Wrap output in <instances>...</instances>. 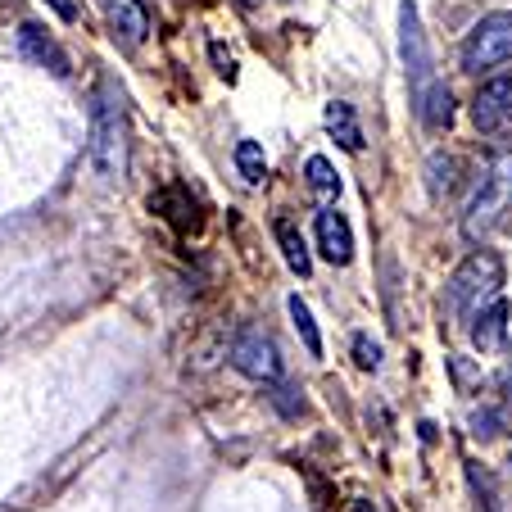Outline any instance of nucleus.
I'll return each mask as SVG.
<instances>
[{
  "label": "nucleus",
  "mask_w": 512,
  "mask_h": 512,
  "mask_svg": "<svg viewBox=\"0 0 512 512\" xmlns=\"http://www.w3.org/2000/svg\"><path fill=\"white\" fill-rule=\"evenodd\" d=\"M91 164L100 177H123L127 168V109L114 78H100L91 91Z\"/></svg>",
  "instance_id": "f257e3e1"
},
{
  "label": "nucleus",
  "mask_w": 512,
  "mask_h": 512,
  "mask_svg": "<svg viewBox=\"0 0 512 512\" xmlns=\"http://www.w3.org/2000/svg\"><path fill=\"white\" fill-rule=\"evenodd\" d=\"M503 286V259L494 250H476L458 263V272L449 277V313L454 318H472L476 309L499 295Z\"/></svg>",
  "instance_id": "f03ea898"
},
{
  "label": "nucleus",
  "mask_w": 512,
  "mask_h": 512,
  "mask_svg": "<svg viewBox=\"0 0 512 512\" xmlns=\"http://www.w3.org/2000/svg\"><path fill=\"white\" fill-rule=\"evenodd\" d=\"M512 209V159H499L490 173L481 177L476 195L467 200V213H463V236L467 241H481L490 236L494 227L503 223V213Z\"/></svg>",
  "instance_id": "7ed1b4c3"
},
{
  "label": "nucleus",
  "mask_w": 512,
  "mask_h": 512,
  "mask_svg": "<svg viewBox=\"0 0 512 512\" xmlns=\"http://www.w3.org/2000/svg\"><path fill=\"white\" fill-rule=\"evenodd\" d=\"M512 64V14H490L481 19L463 41V68L467 73H485V68Z\"/></svg>",
  "instance_id": "20e7f679"
},
{
  "label": "nucleus",
  "mask_w": 512,
  "mask_h": 512,
  "mask_svg": "<svg viewBox=\"0 0 512 512\" xmlns=\"http://www.w3.org/2000/svg\"><path fill=\"white\" fill-rule=\"evenodd\" d=\"M399 55H404L408 87H413V100H417L435 78H431V50H426V32H422V19H417L413 0L399 5Z\"/></svg>",
  "instance_id": "39448f33"
},
{
  "label": "nucleus",
  "mask_w": 512,
  "mask_h": 512,
  "mask_svg": "<svg viewBox=\"0 0 512 512\" xmlns=\"http://www.w3.org/2000/svg\"><path fill=\"white\" fill-rule=\"evenodd\" d=\"M232 368L245 372V377H254V381H277L281 377V354H277V345H272L268 331L245 327L241 336L232 340Z\"/></svg>",
  "instance_id": "423d86ee"
},
{
  "label": "nucleus",
  "mask_w": 512,
  "mask_h": 512,
  "mask_svg": "<svg viewBox=\"0 0 512 512\" xmlns=\"http://www.w3.org/2000/svg\"><path fill=\"white\" fill-rule=\"evenodd\" d=\"M472 123L476 132H503L512 123V73L485 82L472 100Z\"/></svg>",
  "instance_id": "0eeeda50"
},
{
  "label": "nucleus",
  "mask_w": 512,
  "mask_h": 512,
  "mask_svg": "<svg viewBox=\"0 0 512 512\" xmlns=\"http://www.w3.org/2000/svg\"><path fill=\"white\" fill-rule=\"evenodd\" d=\"M313 232H318V250L327 254L331 263H340V268H345V263L354 259V227H349L345 213L322 209L318 223H313Z\"/></svg>",
  "instance_id": "6e6552de"
},
{
  "label": "nucleus",
  "mask_w": 512,
  "mask_h": 512,
  "mask_svg": "<svg viewBox=\"0 0 512 512\" xmlns=\"http://www.w3.org/2000/svg\"><path fill=\"white\" fill-rule=\"evenodd\" d=\"M105 19H109L114 41H123V46H141L145 32H150V10H145L141 0H109Z\"/></svg>",
  "instance_id": "1a4fd4ad"
},
{
  "label": "nucleus",
  "mask_w": 512,
  "mask_h": 512,
  "mask_svg": "<svg viewBox=\"0 0 512 512\" xmlns=\"http://www.w3.org/2000/svg\"><path fill=\"white\" fill-rule=\"evenodd\" d=\"M472 345L481 349H499L503 345V336H508V300H503V295H494L490 304H485V309H476L472 318Z\"/></svg>",
  "instance_id": "9d476101"
},
{
  "label": "nucleus",
  "mask_w": 512,
  "mask_h": 512,
  "mask_svg": "<svg viewBox=\"0 0 512 512\" xmlns=\"http://www.w3.org/2000/svg\"><path fill=\"white\" fill-rule=\"evenodd\" d=\"M19 50L32 59V64L50 68L55 78H68V55L46 37V28H37V23H23V28H19Z\"/></svg>",
  "instance_id": "9b49d317"
},
{
  "label": "nucleus",
  "mask_w": 512,
  "mask_h": 512,
  "mask_svg": "<svg viewBox=\"0 0 512 512\" xmlns=\"http://www.w3.org/2000/svg\"><path fill=\"white\" fill-rule=\"evenodd\" d=\"M413 105H417V118H422L426 132H449V123H454V96H449L445 82H431Z\"/></svg>",
  "instance_id": "f8f14e48"
},
{
  "label": "nucleus",
  "mask_w": 512,
  "mask_h": 512,
  "mask_svg": "<svg viewBox=\"0 0 512 512\" xmlns=\"http://www.w3.org/2000/svg\"><path fill=\"white\" fill-rule=\"evenodd\" d=\"M327 132L336 136L340 150H349V155H358V150H363V127H358L354 105H349V100H331V105H327Z\"/></svg>",
  "instance_id": "ddd939ff"
},
{
  "label": "nucleus",
  "mask_w": 512,
  "mask_h": 512,
  "mask_svg": "<svg viewBox=\"0 0 512 512\" xmlns=\"http://www.w3.org/2000/svg\"><path fill=\"white\" fill-rule=\"evenodd\" d=\"M272 232H277V245H281V254H286L290 272H295V277H309V272H313V254H309V245H304L300 227L290 223V218H277V223H272Z\"/></svg>",
  "instance_id": "4468645a"
},
{
  "label": "nucleus",
  "mask_w": 512,
  "mask_h": 512,
  "mask_svg": "<svg viewBox=\"0 0 512 512\" xmlns=\"http://www.w3.org/2000/svg\"><path fill=\"white\" fill-rule=\"evenodd\" d=\"M150 209H159V213L168 218V223L182 227V232H186V227L200 223V218H195V200L186 195V186H168V191H159L155 200H150Z\"/></svg>",
  "instance_id": "2eb2a0df"
},
{
  "label": "nucleus",
  "mask_w": 512,
  "mask_h": 512,
  "mask_svg": "<svg viewBox=\"0 0 512 512\" xmlns=\"http://www.w3.org/2000/svg\"><path fill=\"white\" fill-rule=\"evenodd\" d=\"M286 309H290V322H295V331H300L304 349H309V354L318 358V354H322V336H318V322H313L309 304H304L300 295H290V300H286Z\"/></svg>",
  "instance_id": "dca6fc26"
},
{
  "label": "nucleus",
  "mask_w": 512,
  "mask_h": 512,
  "mask_svg": "<svg viewBox=\"0 0 512 512\" xmlns=\"http://www.w3.org/2000/svg\"><path fill=\"white\" fill-rule=\"evenodd\" d=\"M236 168H241V177L250 186H259L263 177H268V159H263V145L259 141H241L236 145Z\"/></svg>",
  "instance_id": "f3484780"
},
{
  "label": "nucleus",
  "mask_w": 512,
  "mask_h": 512,
  "mask_svg": "<svg viewBox=\"0 0 512 512\" xmlns=\"http://www.w3.org/2000/svg\"><path fill=\"white\" fill-rule=\"evenodd\" d=\"M454 177H458V159L454 155H431V164H426V186H431L435 200L454 191Z\"/></svg>",
  "instance_id": "a211bd4d"
},
{
  "label": "nucleus",
  "mask_w": 512,
  "mask_h": 512,
  "mask_svg": "<svg viewBox=\"0 0 512 512\" xmlns=\"http://www.w3.org/2000/svg\"><path fill=\"white\" fill-rule=\"evenodd\" d=\"M304 173H309V186L322 195V200H331V195H340V173H336V164H331V159L313 155L309 164H304Z\"/></svg>",
  "instance_id": "6ab92c4d"
},
{
  "label": "nucleus",
  "mask_w": 512,
  "mask_h": 512,
  "mask_svg": "<svg viewBox=\"0 0 512 512\" xmlns=\"http://www.w3.org/2000/svg\"><path fill=\"white\" fill-rule=\"evenodd\" d=\"M499 431H503V413H494V408H476L472 413V435L476 440H494Z\"/></svg>",
  "instance_id": "aec40b11"
},
{
  "label": "nucleus",
  "mask_w": 512,
  "mask_h": 512,
  "mask_svg": "<svg viewBox=\"0 0 512 512\" xmlns=\"http://www.w3.org/2000/svg\"><path fill=\"white\" fill-rule=\"evenodd\" d=\"M354 363H358V368H368V372H377L381 368V345H377V340L358 336L354 340Z\"/></svg>",
  "instance_id": "412c9836"
},
{
  "label": "nucleus",
  "mask_w": 512,
  "mask_h": 512,
  "mask_svg": "<svg viewBox=\"0 0 512 512\" xmlns=\"http://www.w3.org/2000/svg\"><path fill=\"white\" fill-rule=\"evenodd\" d=\"M46 5H50V10H55L64 23H73V19H78V5H73V0H46Z\"/></svg>",
  "instance_id": "4be33fe9"
},
{
  "label": "nucleus",
  "mask_w": 512,
  "mask_h": 512,
  "mask_svg": "<svg viewBox=\"0 0 512 512\" xmlns=\"http://www.w3.org/2000/svg\"><path fill=\"white\" fill-rule=\"evenodd\" d=\"M499 386H503V399H508V404H512V358H508V368H503Z\"/></svg>",
  "instance_id": "5701e85b"
},
{
  "label": "nucleus",
  "mask_w": 512,
  "mask_h": 512,
  "mask_svg": "<svg viewBox=\"0 0 512 512\" xmlns=\"http://www.w3.org/2000/svg\"><path fill=\"white\" fill-rule=\"evenodd\" d=\"M349 512H377V508H372L368 499H358V503H354V508H349Z\"/></svg>",
  "instance_id": "b1692460"
},
{
  "label": "nucleus",
  "mask_w": 512,
  "mask_h": 512,
  "mask_svg": "<svg viewBox=\"0 0 512 512\" xmlns=\"http://www.w3.org/2000/svg\"><path fill=\"white\" fill-rule=\"evenodd\" d=\"M241 5H259V0H241Z\"/></svg>",
  "instance_id": "393cba45"
},
{
  "label": "nucleus",
  "mask_w": 512,
  "mask_h": 512,
  "mask_svg": "<svg viewBox=\"0 0 512 512\" xmlns=\"http://www.w3.org/2000/svg\"><path fill=\"white\" fill-rule=\"evenodd\" d=\"M508 467H512V458H508Z\"/></svg>",
  "instance_id": "a878e982"
}]
</instances>
